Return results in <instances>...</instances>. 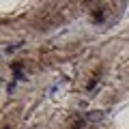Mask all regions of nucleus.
I'll return each mask as SVG.
<instances>
[{
  "label": "nucleus",
  "instance_id": "1",
  "mask_svg": "<svg viewBox=\"0 0 129 129\" xmlns=\"http://www.w3.org/2000/svg\"><path fill=\"white\" fill-rule=\"evenodd\" d=\"M103 17H106L103 11H95V22H103Z\"/></svg>",
  "mask_w": 129,
  "mask_h": 129
}]
</instances>
